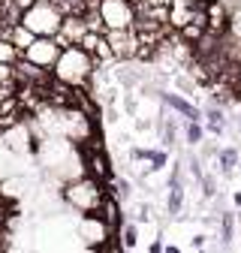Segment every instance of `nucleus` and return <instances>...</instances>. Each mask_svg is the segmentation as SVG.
Masks as SVG:
<instances>
[{"label":"nucleus","mask_w":241,"mask_h":253,"mask_svg":"<svg viewBox=\"0 0 241 253\" xmlns=\"http://www.w3.org/2000/svg\"><path fill=\"white\" fill-rule=\"evenodd\" d=\"M163 247H160V241H154V244H151V253H160Z\"/></svg>","instance_id":"20"},{"label":"nucleus","mask_w":241,"mask_h":253,"mask_svg":"<svg viewBox=\"0 0 241 253\" xmlns=\"http://www.w3.org/2000/svg\"><path fill=\"white\" fill-rule=\"evenodd\" d=\"M136 241H139L136 226H124V247H136Z\"/></svg>","instance_id":"17"},{"label":"nucleus","mask_w":241,"mask_h":253,"mask_svg":"<svg viewBox=\"0 0 241 253\" xmlns=\"http://www.w3.org/2000/svg\"><path fill=\"white\" fill-rule=\"evenodd\" d=\"M238 121H241V118H238Z\"/></svg>","instance_id":"27"},{"label":"nucleus","mask_w":241,"mask_h":253,"mask_svg":"<svg viewBox=\"0 0 241 253\" xmlns=\"http://www.w3.org/2000/svg\"><path fill=\"white\" fill-rule=\"evenodd\" d=\"M127 3H133V6H142V3H148V0H127Z\"/></svg>","instance_id":"21"},{"label":"nucleus","mask_w":241,"mask_h":253,"mask_svg":"<svg viewBox=\"0 0 241 253\" xmlns=\"http://www.w3.org/2000/svg\"><path fill=\"white\" fill-rule=\"evenodd\" d=\"M0 40H3V34H0Z\"/></svg>","instance_id":"26"},{"label":"nucleus","mask_w":241,"mask_h":253,"mask_svg":"<svg viewBox=\"0 0 241 253\" xmlns=\"http://www.w3.org/2000/svg\"><path fill=\"white\" fill-rule=\"evenodd\" d=\"M100 18L106 30H133L136 24V6L127 0H100Z\"/></svg>","instance_id":"3"},{"label":"nucleus","mask_w":241,"mask_h":253,"mask_svg":"<svg viewBox=\"0 0 241 253\" xmlns=\"http://www.w3.org/2000/svg\"><path fill=\"white\" fill-rule=\"evenodd\" d=\"M232 232H235V217H232V214H223V226H220L223 247H229V241H232Z\"/></svg>","instance_id":"16"},{"label":"nucleus","mask_w":241,"mask_h":253,"mask_svg":"<svg viewBox=\"0 0 241 253\" xmlns=\"http://www.w3.org/2000/svg\"><path fill=\"white\" fill-rule=\"evenodd\" d=\"M184 136H187V142H190V145H199V142H202V136H205V126H202L199 121H187Z\"/></svg>","instance_id":"14"},{"label":"nucleus","mask_w":241,"mask_h":253,"mask_svg":"<svg viewBox=\"0 0 241 253\" xmlns=\"http://www.w3.org/2000/svg\"><path fill=\"white\" fill-rule=\"evenodd\" d=\"M217 163H220V172H223V175H232V172L238 169V163H241V151H238V148H220Z\"/></svg>","instance_id":"11"},{"label":"nucleus","mask_w":241,"mask_h":253,"mask_svg":"<svg viewBox=\"0 0 241 253\" xmlns=\"http://www.w3.org/2000/svg\"><path fill=\"white\" fill-rule=\"evenodd\" d=\"M238 172H241V163H238Z\"/></svg>","instance_id":"25"},{"label":"nucleus","mask_w":241,"mask_h":253,"mask_svg":"<svg viewBox=\"0 0 241 253\" xmlns=\"http://www.w3.org/2000/svg\"><path fill=\"white\" fill-rule=\"evenodd\" d=\"M166 253H181V250L178 247H166Z\"/></svg>","instance_id":"24"},{"label":"nucleus","mask_w":241,"mask_h":253,"mask_svg":"<svg viewBox=\"0 0 241 253\" xmlns=\"http://www.w3.org/2000/svg\"><path fill=\"white\" fill-rule=\"evenodd\" d=\"M84 166H87V172H90V178H94V181L112 178V169H109V160H106L103 148H90V151H84Z\"/></svg>","instance_id":"7"},{"label":"nucleus","mask_w":241,"mask_h":253,"mask_svg":"<svg viewBox=\"0 0 241 253\" xmlns=\"http://www.w3.org/2000/svg\"><path fill=\"white\" fill-rule=\"evenodd\" d=\"M205 126H208L214 136H220V133L226 130V115H223V109L208 106V109H205Z\"/></svg>","instance_id":"12"},{"label":"nucleus","mask_w":241,"mask_h":253,"mask_svg":"<svg viewBox=\"0 0 241 253\" xmlns=\"http://www.w3.org/2000/svg\"><path fill=\"white\" fill-rule=\"evenodd\" d=\"M97 220H100L103 226H118L120 223V211H118V199L115 196H106L103 199V205L97 211Z\"/></svg>","instance_id":"10"},{"label":"nucleus","mask_w":241,"mask_h":253,"mask_svg":"<svg viewBox=\"0 0 241 253\" xmlns=\"http://www.w3.org/2000/svg\"><path fill=\"white\" fill-rule=\"evenodd\" d=\"M97 67H100V63L90 57L84 48H79V45L76 48H64V54H60L57 67H54V79H60L70 87H84Z\"/></svg>","instance_id":"1"},{"label":"nucleus","mask_w":241,"mask_h":253,"mask_svg":"<svg viewBox=\"0 0 241 253\" xmlns=\"http://www.w3.org/2000/svg\"><path fill=\"white\" fill-rule=\"evenodd\" d=\"M21 57H24V54H21L9 40H0V67H15Z\"/></svg>","instance_id":"13"},{"label":"nucleus","mask_w":241,"mask_h":253,"mask_svg":"<svg viewBox=\"0 0 241 253\" xmlns=\"http://www.w3.org/2000/svg\"><path fill=\"white\" fill-rule=\"evenodd\" d=\"M214 190H217V187H214V178L205 175V178H202V193H205V196H214Z\"/></svg>","instance_id":"18"},{"label":"nucleus","mask_w":241,"mask_h":253,"mask_svg":"<svg viewBox=\"0 0 241 253\" xmlns=\"http://www.w3.org/2000/svg\"><path fill=\"white\" fill-rule=\"evenodd\" d=\"M109 37V45H112V54L118 60H130V57H139V37L136 30H112Z\"/></svg>","instance_id":"6"},{"label":"nucleus","mask_w":241,"mask_h":253,"mask_svg":"<svg viewBox=\"0 0 241 253\" xmlns=\"http://www.w3.org/2000/svg\"><path fill=\"white\" fill-rule=\"evenodd\" d=\"M67 199H70L76 208L87 211V214H97L100 205H103V199H106V193L100 190V181L84 178V181H76L73 187H67Z\"/></svg>","instance_id":"4"},{"label":"nucleus","mask_w":241,"mask_h":253,"mask_svg":"<svg viewBox=\"0 0 241 253\" xmlns=\"http://www.w3.org/2000/svg\"><path fill=\"white\" fill-rule=\"evenodd\" d=\"M163 103H166L169 109H175L181 118H187V121H202V112H199L193 103H187L181 93H163Z\"/></svg>","instance_id":"8"},{"label":"nucleus","mask_w":241,"mask_h":253,"mask_svg":"<svg viewBox=\"0 0 241 253\" xmlns=\"http://www.w3.org/2000/svg\"><path fill=\"white\" fill-rule=\"evenodd\" d=\"M60 54H64V48L57 45V40H37L34 45L24 51V60L34 63V67H40V70H48V73H51V70L57 67Z\"/></svg>","instance_id":"5"},{"label":"nucleus","mask_w":241,"mask_h":253,"mask_svg":"<svg viewBox=\"0 0 241 253\" xmlns=\"http://www.w3.org/2000/svg\"><path fill=\"white\" fill-rule=\"evenodd\" d=\"M235 97H238V100H241V82H238V87H235Z\"/></svg>","instance_id":"23"},{"label":"nucleus","mask_w":241,"mask_h":253,"mask_svg":"<svg viewBox=\"0 0 241 253\" xmlns=\"http://www.w3.org/2000/svg\"><path fill=\"white\" fill-rule=\"evenodd\" d=\"M235 205L241 208V190H238V193H235Z\"/></svg>","instance_id":"22"},{"label":"nucleus","mask_w":241,"mask_h":253,"mask_svg":"<svg viewBox=\"0 0 241 253\" xmlns=\"http://www.w3.org/2000/svg\"><path fill=\"white\" fill-rule=\"evenodd\" d=\"M181 205H184V190H181V187H172L169 190V214H178L181 211Z\"/></svg>","instance_id":"15"},{"label":"nucleus","mask_w":241,"mask_h":253,"mask_svg":"<svg viewBox=\"0 0 241 253\" xmlns=\"http://www.w3.org/2000/svg\"><path fill=\"white\" fill-rule=\"evenodd\" d=\"M21 24H24L37 40H57L60 27H64V15L54 9L51 0H40L34 9L24 12V21H21Z\"/></svg>","instance_id":"2"},{"label":"nucleus","mask_w":241,"mask_h":253,"mask_svg":"<svg viewBox=\"0 0 241 253\" xmlns=\"http://www.w3.org/2000/svg\"><path fill=\"white\" fill-rule=\"evenodd\" d=\"M118 190H120V199H124V196L130 193V184H127V181H118Z\"/></svg>","instance_id":"19"},{"label":"nucleus","mask_w":241,"mask_h":253,"mask_svg":"<svg viewBox=\"0 0 241 253\" xmlns=\"http://www.w3.org/2000/svg\"><path fill=\"white\" fill-rule=\"evenodd\" d=\"M3 40H9V42H12V45H15V48L21 51V54H24V51H27L30 45L37 42V37L30 34V30H27L24 24H15V27H9L6 34H3Z\"/></svg>","instance_id":"9"}]
</instances>
